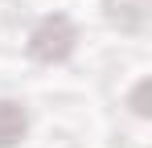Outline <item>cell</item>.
Wrapping results in <instances>:
<instances>
[{
  "label": "cell",
  "instance_id": "2",
  "mask_svg": "<svg viewBox=\"0 0 152 148\" xmlns=\"http://www.w3.org/2000/svg\"><path fill=\"white\" fill-rule=\"evenodd\" d=\"M29 132V111L17 99H0V148H17Z\"/></svg>",
  "mask_w": 152,
  "mask_h": 148
},
{
  "label": "cell",
  "instance_id": "1",
  "mask_svg": "<svg viewBox=\"0 0 152 148\" xmlns=\"http://www.w3.org/2000/svg\"><path fill=\"white\" fill-rule=\"evenodd\" d=\"M74 49H78V29H74V21L66 12H45L29 29V41H25V53L37 66H58Z\"/></svg>",
  "mask_w": 152,
  "mask_h": 148
},
{
  "label": "cell",
  "instance_id": "3",
  "mask_svg": "<svg viewBox=\"0 0 152 148\" xmlns=\"http://www.w3.org/2000/svg\"><path fill=\"white\" fill-rule=\"evenodd\" d=\"M103 8H107V21L119 25L124 33H140L148 17V0H103Z\"/></svg>",
  "mask_w": 152,
  "mask_h": 148
},
{
  "label": "cell",
  "instance_id": "4",
  "mask_svg": "<svg viewBox=\"0 0 152 148\" xmlns=\"http://www.w3.org/2000/svg\"><path fill=\"white\" fill-rule=\"evenodd\" d=\"M144 99H148V78H140V82H136V91L127 95V103H132V111H136L140 119L148 115V103H144Z\"/></svg>",
  "mask_w": 152,
  "mask_h": 148
}]
</instances>
